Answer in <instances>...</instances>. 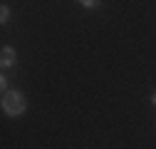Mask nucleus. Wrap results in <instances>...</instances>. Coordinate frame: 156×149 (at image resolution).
I'll use <instances>...</instances> for the list:
<instances>
[{
    "mask_svg": "<svg viewBox=\"0 0 156 149\" xmlns=\"http://www.w3.org/2000/svg\"><path fill=\"white\" fill-rule=\"evenodd\" d=\"M151 100H154V104H156V92H154V97H151Z\"/></svg>",
    "mask_w": 156,
    "mask_h": 149,
    "instance_id": "20e7f679",
    "label": "nucleus"
},
{
    "mask_svg": "<svg viewBox=\"0 0 156 149\" xmlns=\"http://www.w3.org/2000/svg\"><path fill=\"white\" fill-rule=\"evenodd\" d=\"M8 15H10V13H8V8H3V13H0V20L5 23V20H8Z\"/></svg>",
    "mask_w": 156,
    "mask_h": 149,
    "instance_id": "7ed1b4c3",
    "label": "nucleus"
},
{
    "mask_svg": "<svg viewBox=\"0 0 156 149\" xmlns=\"http://www.w3.org/2000/svg\"><path fill=\"white\" fill-rule=\"evenodd\" d=\"M0 65H3V67H12L15 65V50L5 47L3 52H0Z\"/></svg>",
    "mask_w": 156,
    "mask_h": 149,
    "instance_id": "f03ea898",
    "label": "nucleus"
},
{
    "mask_svg": "<svg viewBox=\"0 0 156 149\" xmlns=\"http://www.w3.org/2000/svg\"><path fill=\"white\" fill-rule=\"evenodd\" d=\"M3 109L8 112V114H23L25 112V97L20 95V92H5L3 95Z\"/></svg>",
    "mask_w": 156,
    "mask_h": 149,
    "instance_id": "f257e3e1",
    "label": "nucleus"
}]
</instances>
